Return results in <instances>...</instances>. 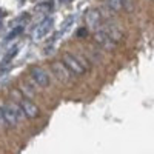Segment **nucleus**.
Segmentation results:
<instances>
[{"instance_id":"f257e3e1","label":"nucleus","mask_w":154,"mask_h":154,"mask_svg":"<svg viewBox=\"0 0 154 154\" xmlns=\"http://www.w3.org/2000/svg\"><path fill=\"white\" fill-rule=\"evenodd\" d=\"M62 60H63V63H65V66H66L72 74L80 75V74H83V72H85L86 65H85V63H83L79 57H77V56L69 54V53H65V54L62 56Z\"/></svg>"},{"instance_id":"f03ea898","label":"nucleus","mask_w":154,"mask_h":154,"mask_svg":"<svg viewBox=\"0 0 154 154\" xmlns=\"http://www.w3.org/2000/svg\"><path fill=\"white\" fill-rule=\"evenodd\" d=\"M53 25H54L53 17H46V19H43V20L35 26V29L32 31V38H34V40H42V38H43L45 35H48L49 31L53 29Z\"/></svg>"},{"instance_id":"7ed1b4c3","label":"nucleus","mask_w":154,"mask_h":154,"mask_svg":"<svg viewBox=\"0 0 154 154\" xmlns=\"http://www.w3.org/2000/svg\"><path fill=\"white\" fill-rule=\"evenodd\" d=\"M51 71H53V74L57 77V80L63 82V83H66L69 82L71 79V71L65 66V63L63 62H53V65H51Z\"/></svg>"},{"instance_id":"20e7f679","label":"nucleus","mask_w":154,"mask_h":154,"mask_svg":"<svg viewBox=\"0 0 154 154\" xmlns=\"http://www.w3.org/2000/svg\"><path fill=\"white\" fill-rule=\"evenodd\" d=\"M29 74H31V77L34 79V82H35L38 86H48L49 77H48V74H46L45 69H42L40 66H32V68L29 69Z\"/></svg>"},{"instance_id":"39448f33","label":"nucleus","mask_w":154,"mask_h":154,"mask_svg":"<svg viewBox=\"0 0 154 154\" xmlns=\"http://www.w3.org/2000/svg\"><path fill=\"white\" fill-rule=\"evenodd\" d=\"M94 40H96L102 48H103V49H108V51L114 49V46L117 45V43H116V42L112 40V38H111L105 31H97V32H96V35H94Z\"/></svg>"},{"instance_id":"423d86ee","label":"nucleus","mask_w":154,"mask_h":154,"mask_svg":"<svg viewBox=\"0 0 154 154\" xmlns=\"http://www.w3.org/2000/svg\"><path fill=\"white\" fill-rule=\"evenodd\" d=\"M100 11L96 9V8H91V9H88L86 11V14H85V22L89 28H97L99 25H100Z\"/></svg>"},{"instance_id":"0eeeda50","label":"nucleus","mask_w":154,"mask_h":154,"mask_svg":"<svg viewBox=\"0 0 154 154\" xmlns=\"http://www.w3.org/2000/svg\"><path fill=\"white\" fill-rule=\"evenodd\" d=\"M20 106H22L23 114L26 116V117H29V119L38 116V108L32 103V102H29V100H22L20 102Z\"/></svg>"},{"instance_id":"6e6552de","label":"nucleus","mask_w":154,"mask_h":154,"mask_svg":"<svg viewBox=\"0 0 154 154\" xmlns=\"http://www.w3.org/2000/svg\"><path fill=\"white\" fill-rule=\"evenodd\" d=\"M3 109V114H5V120L8 125H16L17 123V111L12 109L11 105H6V106H2Z\"/></svg>"},{"instance_id":"1a4fd4ad","label":"nucleus","mask_w":154,"mask_h":154,"mask_svg":"<svg viewBox=\"0 0 154 154\" xmlns=\"http://www.w3.org/2000/svg\"><path fill=\"white\" fill-rule=\"evenodd\" d=\"M105 32L112 38V40H114L116 43H119V40L122 38V35H123V34H122V31H120L117 26H116V25H109V26L105 29Z\"/></svg>"},{"instance_id":"9d476101","label":"nucleus","mask_w":154,"mask_h":154,"mask_svg":"<svg viewBox=\"0 0 154 154\" xmlns=\"http://www.w3.org/2000/svg\"><path fill=\"white\" fill-rule=\"evenodd\" d=\"M126 2H128V0H106V5H108V8H109L111 11L119 12V11H122L123 8H126V6H125Z\"/></svg>"},{"instance_id":"9b49d317","label":"nucleus","mask_w":154,"mask_h":154,"mask_svg":"<svg viewBox=\"0 0 154 154\" xmlns=\"http://www.w3.org/2000/svg\"><path fill=\"white\" fill-rule=\"evenodd\" d=\"M74 23V16H68L65 20H63V23H62V28H60V34H63V32H66L69 28H71V25Z\"/></svg>"},{"instance_id":"f8f14e48","label":"nucleus","mask_w":154,"mask_h":154,"mask_svg":"<svg viewBox=\"0 0 154 154\" xmlns=\"http://www.w3.org/2000/svg\"><path fill=\"white\" fill-rule=\"evenodd\" d=\"M22 31H23V26H14V28H12V29L6 34V40H11V38H14V37L19 35Z\"/></svg>"},{"instance_id":"ddd939ff","label":"nucleus","mask_w":154,"mask_h":154,"mask_svg":"<svg viewBox=\"0 0 154 154\" xmlns=\"http://www.w3.org/2000/svg\"><path fill=\"white\" fill-rule=\"evenodd\" d=\"M17 53H19L17 46H16V48H12L11 51H8V54H6V56L3 57V65H6V63H9V60H11V59H14Z\"/></svg>"},{"instance_id":"4468645a","label":"nucleus","mask_w":154,"mask_h":154,"mask_svg":"<svg viewBox=\"0 0 154 154\" xmlns=\"http://www.w3.org/2000/svg\"><path fill=\"white\" fill-rule=\"evenodd\" d=\"M6 120H5V114H3V109L0 108V125H5Z\"/></svg>"},{"instance_id":"2eb2a0df","label":"nucleus","mask_w":154,"mask_h":154,"mask_svg":"<svg viewBox=\"0 0 154 154\" xmlns=\"http://www.w3.org/2000/svg\"><path fill=\"white\" fill-rule=\"evenodd\" d=\"M88 32V29L86 28H82V29H79V32H77V35H79V37H83L85 34Z\"/></svg>"},{"instance_id":"dca6fc26","label":"nucleus","mask_w":154,"mask_h":154,"mask_svg":"<svg viewBox=\"0 0 154 154\" xmlns=\"http://www.w3.org/2000/svg\"><path fill=\"white\" fill-rule=\"evenodd\" d=\"M37 3H42V2H46V0H35Z\"/></svg>"}]
</instances>
